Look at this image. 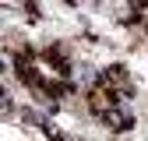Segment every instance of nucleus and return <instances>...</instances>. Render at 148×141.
Returning a JSON list of instances; mask_svg holds the SVG:
<instances>
[{
  "label": "nucleus",
  "mask_w": 148,
  "mask_h": 141,
  "mask_svg": "<svg viewBox=\"0 0 148 141\" xmlns=\"http://www.w3.org/2000/svg\"><path fill=\"white\" fill-rule=\"evenodd\" d=\"M99 81L109 88V92H127V88H131V78H127V67L123 64H113V67L99 70Z\"/></svg>",
  "instance_id": "f03ea898"
},
{
  "label": "nucleus",
  "mask_w": 148,
  "mask_h": 141,
  "mask_svg": "<svg viewBox=\"0 0 148 141\" xmlns=\"http://www.w3.org/2000/svg\"><path fill=\"white\" fill-rule=\"evenodd\" d=\"M67 4H74V7H88V4H95V0H67Z\"/></svg>",
  "instance_id": "39448f33"
},
{
  "label": "nucleus",
  "mask_w": 148,
  "mask_h": 141,
  "mask_svg": "<svg viewBox=\"0 0 148 141\" xmlns=\"http://www.w3.org/2000/svg\"><path fill=\"white\" fill-rule=\"evenodd\" d=\"M99 120L106 123L109 131H116V134H120V131H131V127H134V116L127 113V106H113V110H106Z\"/></svg>",
  "instance_id": "7ed1b4c3"
},
{
  "label": "nucleus",
  "mask_w": 148,
  "mask_h": 141,
  "mask_svg": "<svg viewBox=\"0 0 148 141\" xmlns=\"http://www.w3.org/2000/svg\"><path fill=\"white\" fill-rule=\"evenodd\" d=\"M25 14H28V21H39V7H35V0L25 4Z\"/></svg>",
  "instance_id": "20e7f679"
},
{
  "label": "nucleus",
  "mask_w": 148,
  "mask_h": 141,
  "mask_svg": "<svg viewBox=\"0 0 148 141\" xmlns=\"http://www.w3.org/2000/svg\"><path fill=\"white\" fill-rule=\"evenodd\" d=\"M85 102H88V110L95 113V116H102L106 110H113V106H116V95L109 92L102 81H95V85L88 88V99H85Z\"/></svg>",
  "instance_id": "f257e3e1"
},
{
  "label": "nucleus",
  "mask_w": 148,
  "mask_h": 141,
  "mask_svg": "<svg viewBox=\"0 0 148 141\" xmlns=\"http://www.w3.org/2000/svg\"><path fill=\"white\" fill-rule=\"evenodd\" d=\"M0 95H4V88H0Z\"/></svg>",
  "instance_id": "423d86ee"
}]
</instances>
